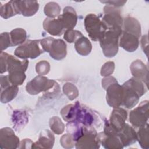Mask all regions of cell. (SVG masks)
<instances>
[{
  "label": "cell",
  "mask_w": 149,
  "mask_h": 149,
  "mask_svg": "<svg viewBox=\"0 0 149 149\" xmlns=\"http://www.w3.org/2000/svg\"><path fill=\"white\" fill-rule=\"evenodd\" d=\"M43 27L47 33L52 36H61L66 31L59 16L55 18L45 19Z\"/></svg>",
  "instance_id": "5bb4252c"
},
{
  "label": "cell",
  "mask_w": 149,
  "mask_h": 149,
  "mask_svg": "<svg viewBox=\"0 0 149 149\" xmlns=\"http://www.w3.org/2000/svg\"><path fill=\"white\" fill-rule=\"evenodd\" d=\"M19 12L24 16H31L36 14L39 8L36 1H15Z\"/></svg>",
  "instance_id": "ffe728a7"
},
{
  "label": "cell",
  "mask_w": 149,
  "mask_h": 149,
  "mask_svg": "<svg viewBox=\"0 0 149 149\" xmlns=\"http://www.w3.org/2000/svg\"><path fill=\"white\" fill-rule=\"evenodd\" d=\"M9 47H12L10 34L8 32H3L0 35V48L3 51Z\"/></svg>",
  "instance_id": "d590c367"
},
{
  "label": "cell",
  "mask_w": 149,
  "mask_h": 149,
  "mask_svg": "<svg viewBox=\"0 0 149 149\" xmlns=\"http://www.w3.org/2000/svg\"><path fill=\"white\" fill-rule=\"evenodd\" d=\"M94 121V116L89 109L80 105L79 101L74 104V111L72 122L80 123L84 126H91Z\"/></svg>",
  "instance_id": "30bf717a"
},
{
  "label": "cell",
  "mask_w": 149,
  "mask_h": 149,
  "mask_svg": "<svg viewBox=\"0 0 149 149\" xmlns=\"http://www.w3.org/2000/svg\"><path fill=\"white\" fill-rule=\"evenodd\" d=\"M122 31L132 34L140 38L141 33V26L136 18L128 16L123 20Z\"/></svg>",
  "instance_id": "603a6c76"
},
{
  "label": "cell",
  "mask_w": 149,
  "mask_h": 149,
  "mask_svg": "<svg viewBox=\"0 0 149 149\" xmlns=\"http://www.w3.org/2000/svg\"><path fill=\"white\" fill-rule=\"evenodd\" d=\"M105 90L107 91L106 100L109 106L116 108L122 105L123 95L122 86L116 81L108 86Z\"/></svg>",
  "instance_id": "9c48e42d"
},
{
  "label": "cell",
  "mask_w": 149,
  "mask_h": 149,
  "mask_svg": "<svg viewBox=\"0 0 149 149\" xmlns=\"http://www.w3.org/2000/svg\"><path fill=\"white\" fill-rule=\"evenodd\" d=\"M24 72H25L22 70H16L9 72L8 77L10 83L16 86L22 85L26 77Z\"/></svg>",
  "instance_id": "f1b7e54d"
},
{
  "label": "cell",
  "mask_w": 149,
  "mask_h": 149,
  "mask_svg": "<svg viewBox=\"0 0 149 149\" xmlns=\"http://www.w3.org/2000/svg\"><path fill=\"white\" fill-rule=\"evenodd\" d=\"M44 12L48 17L55 18L59 16L61 8L58 3L55 2H50L45 5Z\"/></svg>",
  "instance_id": "f546056e"
},
{
  "label": "cell",
  "mask_w": 149,
  "mask_h": 149,
  "mask_svg": "<svg viewBox=\"0 0 149 149\" xmlns=\"http://www.w3.org/2000/svg\"><path fill=\"white\" fill-rule=\"evenodd\" d=\"M49 125L51 130L56 134H61L64 132L65 125L58 116L50 118Z\"/></svg>",
  "instance_id": "4dcf8cb0"
},
{
  "label": "cell",
  "mask_w": 149,
  "mask_h": 149,
  "mask_svg": "<svg viewBox=\"0 0 149 149\" xmlns=\"http://www.w3.org/2000/svg\"><path fill=\"white\" fill-rule=\"evenodd\" d=\"M58 83L53 80L38 75L30 81L26 86L27 92L31 95H36L42 91H48L55 86Z\"/></svg>",
  "instance_id": "52a82bcc"
},
{
  "label": "cell",
  "mask_w": 149,
  "mask_h": 149,
  "mask_svg": "<svg viewBox=\"0 0 149 149\" xmlns=\"http://www.w3.org/2000/svg\"><path fill=\"white\" fill-rule=\"evenodd\" d=\"M18 91V87L13 85L1 90V102L2 103L9 102L16 97Z\"/></svg>",
  "instance_id": "4316f807"
},
{
  "label": "cell",
  "mask_w": 149,
  "mask_h": 149,
  "mask_svg": "<svg viewBox=\"0 0 149 149\" xmlns=\"http://www.w3.org/2000/svg\"><path fill=\"white\" fill-rule=\"evenodd\" d=\"M84 26L89 37L94 41H99L107 30L101 20L94 13H90L86 16Z\"/></svg>",
  "instance_id": "8992f818"
},
{
  "label": "cell",
  "mask_w": 149,
  "mask_h": 149,
  "mask_svg": "<svg viewBox=\"0 0 149 149\" xmlns=\"http://www.w3.org/2000/svg\"><path fill=\"white\" fill-rule=\"evenodd\" d=\"M116 81H117V80H116V79L114 77L110 76H107L102 80V86L104 88V89L105 90V88L107 87L108 86H109V84H111V83H112Z\"/></svg>",
  "instance_id": "74e56055"
},
{
  "label": "cell",
  "mask_w": 149,
  "mask_h": 149,
  "mask_svg": "<svg viewBox=\"0 0 149 149\" xmlns=\"http://www.w3.org/2000/svg\"><path fill=\"white\" fill-rule=\"evenodd\" d=\"M141 47L144 51V52H146V55L147 56L148 52V36L147 35H144L142 37L141 39Z\"/></svg>",
  "instance_id": "b9f144b4"
},
{
  "label": "cell",
  "mask_w": 149,
  "mask_h": 149,
  "mask_svg": "<svg viewBox=\"0 0 149 149\" xmlns=\"http://www.w3.org/2000/svg\"><path fill=\"white\" fill-rule=\"evenodd\" d=\"M9 34L12 47L22 44L25 42L27 38V33L22 28H16L12 30Z\"/></svg>",
  "instance_id": "484cf974"
},
{
  "label": "cell",
  "mask_w": 149,
  "mask_h": 149,
  "mask_svg": "<svg viewBox=\"0 0 149 149\" xmlns=\"http://www.w3.org/2000/svg\"><path fill=\"white\" fill-rule=\"evenodd\" d=\"M101 144L106 149H122L124 147L117 133L101 132L98 134Z\"/></svg>",
  "instance_id": "4fadbf2b"
},
{
  "label": "cell",
  "mask_w": 149,
  "mask_h": 149,
  "mask_svg": "<svg viewBox=\"0 0 149 149\" xmlns=\"http://www.w3.org/2000/svg\"><path fill=\"white\" fill-rule=\"evenodd\" d=\"M130 69L133 77L141 80L148 87V71L146 65L140 59L132 62Z\"/></svg>",
  "instance_id": "9a60e30c"
},
{
  "label": "cell",
  "mask_w": 149,
  "mask_h": 149,
  "mask_svg": "<svg viewBox=\"0 0 149 149\" xmlns=\"http://www.w3.org/2000/svg\"><path fill=\"white\" fill-rule=\"evenodd\" d=\"M83 36L82 33L78 30H74L73 29L67 30L64 33V39L69 43L75 42L79 38Z\"/></svg>",
  "instance_id": "836d02e7"
},
{
  "label": "cell",
  "mask_w": 149,
  "mask_h": 149,
  "mask_svg": "<svg viewBox=\"0 0 149 149\" xmlns=\"http://www.w3.org/2000/svg\"><path fill=\"white\" fill-rule=\"evenodd\" d=\"M55 137L49 130H42L38 140L33 143L31 148H52L54 144Z\"/></svg>",
  "instance_id": "44dd1931"
},
{
  "label": "cell",
  "mask_w": 149,
  "mask_h": 149,
  "mask_svg": "<svg viewBox=\"0 0 149 149\" xmlns=\"http://www.w3.org/2000/svg\"><path fill=\"white\" fill-rule=\"evenodd\" d=\"M148 101L141 102L137 108L130 111L129 122L136 127L145 126L148 119Z\"/></svg>",
  "instance_id": "ba28073f"
},
{
  "label": "cell",
  "mask_w": 149,
  "mask_h": 149,
  "mask_svg": "<svg viewBox=\"0 0 149 149\" xmlns=\"http://www.w3.org/2000/svg\"><path fill=\"white\" fill-rule=\"evenodd\" d=\"M148 125L147 123L145 126L139 127L137 133V140H138L141 147L144 149L149 148V133Z\"/></svg>",
  "instance_id": "83f0119b"
},
{
  "label": "cell",
  "mask_w": 149,
  "mask_h": 149,
  "mask_svg": "<svg viewBox=\"0 0 149 149\" xmlns=\"http://www.w3.org/2000/svg\"><path fill=\"white\" fill-rule=\"evenodd\" d=\"M123 147L132 145L137 141V133L133 127L125 123L122 129L117 133Z\"/></svg>",
  "instance_id": "d6986e66"
},
{
  "label": "cell",
  "mask_w": 149,
  "mask_h": 149,
  "mask_svg": "<svg viewBox=\"0 0 149 149\" xmlns=\"http://www.w3.org/2000/svg\"><path fill=\"white\" fill-rule=\"evenodd\" d=\"M121 33L122 31L107 29L99 40L103 54L106 57H113L118 53Z\"/></svg>",
  "instance_id": "6da1fadb"
},
{
  "label": "cell",
  "mask_w": 149,
  "mask_h": 149,
  "mask_svg": "<svg viewBox=\"0 0 149 149\" xmlns=\"http://www.w3.org/2000/svg\"><path fill=\"white\" fill-rule=\"evenodd\" d=\"M17 14H19V12L15 1H10L0 5V15L2 18L7 19Z\"/></svg>",
  "instance_id": "d4e9b609"
},
{
  "label": "cell",
  "mask_w": 149,
  "mask_h": 149,
  "mask_svg": "<svg viewBox=\"0 0 149 149\" xmlns=\"http://www.w3.org/2000/svg\"><path fill=\"white\" fill-rule=\"evenodd\" d=\"M139 45V38L137 36L122 31L119 39V45L127 52L135 51Z\"/></svg>",
  "instance_id": "ac0fdd59"
},
{
  "label": "cell",
  "mask_w": 149,
  "mask_h": 149,
  "mask_svg": "<svg viewBox=\"0 0 149 149\" xmlns=\"http://www.w3.org/2000/svg\"><path fill=\"white\" fill-rule=\"evenodd\" d=\"M60 143L63 148L67 149L72 148L75 146V141L73 139V135L69 133L63 134L61 137Z\"/></svg>",
  "instance_id": "d6a6232c"
},
{
  "label": "cell",
  "mask_w": 149,
  "mask_h": 149,
  "mask_svg": "<svg viewBox=\"0 0 149 149\" xmlns=\"http://www.w3.org/2000/svg\"><path fill=\"white\" fill-rule=\"evenodd\" d=\"M1 54L5 61V69L9 73L16 70H22L26 72L27 69L29 61L27 59L23 61L19 60L15 56L9 55L8 54L3 51L1 52Z\"/></svg>",
  "instance_id": "7c38bea8"
},
{
  "label": "cell",
  "mask_w": 149,
  "mask_h": 149,
  "mask_svg": "<svg viewBox=\"0 0 149 149\" xmlns=\"http://www.w3.org/2000/svg\"><path fill=\"white\" fill-rule=\"evenodd\" d=\"M0 79H1V90L5 88L10 85H12L10 83L8 79V75L7 76L1 75Z\"/></svg>",
  "instance_id": "f35d334b"
},
{
  "label": "cell",
  "mask_w": 149,
  "mask_h": 149,
  "mask_svg": "<svg viewBox=\"0 0 149 149\" xmlns=\"http://www.w3.org/2000/svg\"><path fill=\"white\" fill-rule=\"evenodd\" d=\"M115 69V63L113 62L109 61L104 64L101 69V75L102 76H109L113 73Z\"/></svg>",
  "instance_id": "8d00e7d4"
},
{
  "label": "cell",
  "mask_w": 149,
  "mask_h": 149,
  "mask_svg": "<svg viewBox=\"0 0 149 149\" xmlns=\"http://www.w3.org/2000/svg\"><path fill=\"white\" fill-rule=\"evenodd\" d=\"M40 44L44 52H48L53 59L59 61L66 57V44L62 40L48 37L40 40Z\"/></svg>",
  "instance_id": "7a4b0ae2"
},
{
  "label": "cell",
  "mask_w": 149,
  "mask_h": 149,
  "mask_svg": "<svg viewBox=\"0 0 149 149\" xmlns=\"http://www.w3.org/2000/svg\"><path fill=\"white\" fill-rule=\"evenodd\" d=\"M20 141L14 131L10 127H3L0 130V148L15 149L19 147Z\"/></svg>",
  "instance_id": "8fae6325"
},
{
  "label": "cell",
  "mask_w": 149,
  "mask_h": 149,
  "mask_svg": "<svg viewBox=\"0 0 149 149\" xmlns=\"http://www.w3.org/2000/svg\"><path fill=\"white\" fill-rule=\"evenodd\" d=\"M59 17L63 24L65 30L73 29L77 23V16L74 8L71 6H66L63 9V14Z\"/></svg>",
  "instance_id": "7402d4cb"
},
{
  "label": "cell",
  "mask_w": 149,
  "mask_h": 149,
  "mask_svg": "<svg viewBox=\"0 0 149 149\" xmlns=\"http://www.w3.org/2000/svg\"><path fill=\"white\" fill-rule=\"evenodd\" d=\"M102 3H107V5H110L116 8H119L123 6V5L126 2V1H101Z\"/></svg>",
  "instance_id": "ab89813d"
},
{
  "label": "cell",
  "mask_w": 149,
  "mask_h": 149,
  "mask_svg": "<svg viewBox=\"0 0 149 149\" xmlns=\"http://www.w3.org/2000/svg\"><path fill=\"white\" fill-rule=\"evenodd\" d=\"M74 48L79 54L82 56H87L91 51L92 45L90 40L83 36L75 41Z\"/></svg>",
  "instance_id": "cb8c5ba5"
},
{
  "label": "cell",
  "mask_w": 149,
  "mask_h": 149,
  "mask_svg": "<svg viewBox=\"0 0 149 149\" xmlns=\"http://www.w3.org/2000/svg\"><path fill=\"white\" fill-rule=\"evenodd\" d=\"M63 92L69 100L72 101L79 95V91L76 86L72 83H66L63 86Z\"/></svg>",
  "instance_id": "1f68e13d"
},
{
  "label": "cell",
  "mask_w": 149,
  "mask_h": 149,
  "mask_svg": "<svg viewBox=\"0 0 149 149\" xmlns=\"http://www.w3.org/2000/svg\"><path fill=\"white\" fill-rule=\"evenodd\" d=\"M104 15L101 19L106 29L122 31L123 19L118 8L106 5L104 8Z\"/></svg>",
  "instance_id": "3957f363"
},
{
  "label": "cell",
  "mask_w": 149,
  "mask_h": 149,
  "mask_svg": "<svg viewBox=\"0 0 149 149\" xmlns=\"http://www.w3.org/2000/svg\"><path fill=\"white\" fill-rule=\"evenodd\" d=\"M127 118V113L125 109L119 107L114 108L111 113L109 122L112 127L118 132L123 127Z\"/></svg>",
  "instance_id": "2e32d148"
},
{
  "label": "cell",
  "mask_w": 149,
  "mask_h": 149,
  "mask_svg": "<svg viewBox=\"0 0 149 149\" xmlns=\"http://www.w3.org/2000/svg\"><path fill=\"white\" fill-rule=\"evenodd\" d=\"M43 52L40 40H28L16 48L14 54L16 57L23 59H34Z\"/></svg>",
  "instance_id": "5b68a950"
},
{
  "label": "cell",
  "mask_w": 149,
  "mask_h": 149,
  "mask_svg": "<svg viewBox=\"0 0 149 149\" xmlns=\"http://www.w3.org/2000/svg\"><path fill=\"white\" fill-rule=\"evenodd\" d=\"M36 70L39 75L47 74L50 70V64L47 61H40L36 64Z\"/></svg>",
  "instance_id": "e575fe53"
},
{
  "label": "cell",
  "mask_w": 149,
  "mask_h": 149,
  "mask_svg": "<svg viewBox=\"0 0 149 149\" xmlns=\"http://www.w3.org/2000/svg\"><path fill=\"white\" fill-rule=\"evenodd\" d=\"M100 144L95 129L92 126H85L83 133L76 141L75 147L77 149H97Z\"/></svg>",
  "instance_id": "277c9868"
},
{
  "label": "cell",
  "mask_w": 149,
  "mask_h": 149,
  "mask_svg": "<svg viewBox=\"0 0 149 149\" xmlns=\"http://www.w3.org/2000/svg\"><path fill=\"white\" fill-rule=\"evenodd\" d=\"M122 87L123 95L122 105L128 109L132 108L137 104L140 95L136 90L125 83H123Z\"/></svg>",
  "instance_id": "e0dca14e"
},
{
  "label": "cell",
  "mask_w": 149,
  "mask_h": 149,
  "mask_svg": "<svg viewBox=\"0 0 149 149\" xmlns=\"http://www.w3.org/2000/svg\"><path fill=\"white\" fill-rule=\"evenodd\" d=\"M33 144V142L29 139H23V140H22V141L20 142V146L19 147L20 148H31L32 147V145Z\"/></svg>",
  "instance_id": "60d3db41"
}]
</instances>
